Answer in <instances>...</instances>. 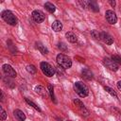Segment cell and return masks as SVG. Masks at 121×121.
I'll return each mask as SVG.
<instances>
[{
    "instance_id": "6da1fadb",
    "label": "cell",
    "mask_w": 121,
    "mask_h": 121,
    "mask_svg": "<svg viewBox=\"0 0 121 121\" xmlns=\"http://www.w3.org/2000/svg\"><path fill=\"white\" fill-rule=\"evenodd\" d=\"M74 90L75 92L80 96V97H85L89 94V89L85 83L82 81H77L74 84Z\"/></svg>"
},
{
    "instance_id": "7a4b0ae2",
    "label": "cell",
    "mask_w": 121,
    "mask_h": 121,
    "mask_svg": "<svg viewBox=\"0 0 121 121\" xmlns=\"http://www.w3.org/2000/svg\"><path fill=\"white\" fill-rule=\"evenodd\" d=\"M57 62H58L59 66L62 67L63 69H68L72 66L71 59L68 56H66L64 54H61V53L57 56Z\"/></svg>"
},
{
    "instance_id": "3957f363",
    "label": "cell",
    "mask_w": 121,
    "mask_h": 121,
    "mask_svg": "<svg viewBox=\"0 0 121 121\" xmlns=\"http://www.w3.org/2000/svg\"><path fill=\"white\" fill-rule=\"evenodd\" d=\"M1 17L6 23H8L10 26H16V24H17V18L10 10L6 9V10L2 11Z\"/></svg>"
},
{
    "instance_id": "277c9868",
    "label": "cell",
    "mask_w": 121,
    "mask_h": 121,
    "mask_svg": "<svg viewBox=\"0 0 121 121\" xmlns=\"http://www.w3.org/2000/svg\"><path fill=\"white\" fill-rule=\"evenodd\" d=\"M40 68L43 72V75H45L46 77H53L56 73V69L51 65L49 64L48 62H45V61H42L41 64H40Z\"/></svg>"
},
{
    "instance_id": "5b68a950",
    "label": "cell",
    "mask_w": 121,
    "mask_h": 121,
    "mask_svg": "<svg viewBox=\"0 0 121 121\" xmlns=\"http://www.w3.org/2000/svg\"><path fill=\"white\" fill-rule=\"evenodd\" d=\"M103 64L108 68V69H110L111 71H117L118 70V68H119V66H118V64L115 62V61H113L112 59H109V58H105L104 60H103Z\"/></svg>"
},
{
    "instance_id": "8992f818",
    "label": "cell",
    "mask_w": 121,
    "mask_h": 121,
    "mask_svg": "<svg viewBox=\"0 0 121 121\" xmlns=\"http://www.w3.org/2000/svg\"><path fill=\"white\" fill-rule=\"evenodd\" d=\"M105 17H106V20L108 21V23L111 25H114L117 22V16L115 14V12L111 9H109L105 12Z\"/></svg>"
},
{
    "instance_id": "52a82bcc",
    "label": "cell",
    "mask_w": 121,
    "mask_h": 121,
    "mask_svg": "<svg viewBox=\"0 0 121 121\" xmlns=\"http://www.w3.org/2000/svg\"><path fill=\"white\" fill-rule=\"evenodd\" d=\"M3 68V72L5 73V75L7 77H9V78H16L17 76V73L16 71L12 68V66H10L9 64H4L2 66Z\"/></svg>"
},
{
    "instance_id": "ba28073f",
    "label": "cell",
    "mask_w": 121,
    "mask_h": 121,
    "mask_svg": "<svg viewBox=\"0 0 121 121\" xmlns=\"http://www.w3.org/2000/svg\"><path fill=\"white\" fill-rule=\"evenodd\" d=\"M32 18H33V20L36 22V23H38V24H40V23H42V22H43V20H44V18H45V16H44V14H43V11H41V10H38V9H36V10H34L33 12H32Z\"/></svg>"
},
{
    "instance_id": "9c48e42d",
    "label": "cell",
    "mask_w": 121,
    "mask_h": 121,
    "mask_svg": "<svg viewBox=\"0 0 121 121\" xmlns=\"http://www.w3.org/2000/svg\"><path fill=\"white\" fill-rule=\"evenodd\" d=\"M74 103H75V105L78 108V110L80 111V112L82 113V114H84V115H88L89 114V112H88V110L85 108V106H84V104L79 100V99H78V98H76V99H74Z\"/></svg>"
},
{
    "instance_id": "30bf717a",
    "label": "cell",
    "mask_w": 121,
    "mask_h": 121,
    "mask_svg": "<svg viewBox=\"0 0 121 121\" xmlns=\"http://www.w3.org/2000/svg\"><path fill=\"white\" fill-rule=\"evenodd\" d=\"M100 39H101L106 44H109V45L113 43L112 37L111 35H109L108 33H106V32H101V33H100Z\"/></svg>"
},
{
    "instance_id": "8fae6325",
    "label": "cell",
    "mask_w": 121,
    "mask_h": 121,
    "mask_svg": "<svg viewBox=\"0 0 121 121\" xmlns=\"http://www.w3.org/2000/svg\"><path fill=\"white\" fill-rule=\"evenodd\" d=\"M81 76H82V78H83L84 79H86V80H92L93 78H94L92 71L89 70V69H87V68L82 69V71H81Z\"/></svg>"
},
{
    "instance_id": "7c38bea8",
    "label": "cell",
    "mask_w": 121,
    "mask_h": 121,
    "mask_svg": "<svg viewBox=\"0 0 121 121\" xmlns=\"http://www.w3.org/2000/svg\"><path fill=\"white\" fill-rule=\"evenodd\" d=\"M35 92H36L38 95H40L41 96H43V97H46V95H47V91H46L45 88H44L43 86H42V85H37V86L35 87Z\"/></svg>"
},
{
    "instance_id": "4fadbf2b",
    "label": "cell",
    "mask_w": 121,
    "mask_h": 121,
    "mask_svg": "<svg viewBox=\"0 0 121 121\" xmlns=\"http://www.w3.org/2000/svg\"><path fill=\"white\" fill-rule=\"evenodd\" d=\"M13 113H14L15 118H16L18 121H25V120H26V114L23 112V111L17 109V110H15V111L13 112Z\"/></svg>"
},
{
    "instance_id": "5bb4252c",
    "label": "cell",
    "mask_w": 121,
    "mask_h": 121,
    "mask_svg": "<svg viewBox=\"0 0 121 121\" xmlns=\"http://www.w3.org/2000/svg\"><path fill=\"white\" fill-rule=\"evenodd\" d=\"M51 27H52V29H53L55 32H60V31L62 29V24H61V22H60V21L56 20V21H54V22H53V24H52Z\"/></svg>"
},
{
    "instance_id": "9a60e30c",
    "label": "cell",
    "mask_w": 121,
    "mask_h": 121,
    "mask_svg": "<svg viewBox=\"0 0 121 121\" xmlns=\"http://www.w3.org/2000/svg\"><path fill=\"white\" fill-rule=\"evenodd\" d=\"M65 38L70 43H77V41H78V37L76 36V34H74L71 31H68L65 33Z\"/></svg>"
},
{
    "instance_id": "2e32d148",
    "label": "cell",
    "mask_w": 121,
    "mask_h": 121,
    "mask_svg": "<svg viewBox=\"0 0 121 121\" xmlns=\"http://www.w3.org/2000/svg\"><path fill=\"white\" fill-rule=\"evenodd\" d=\"M88 8H90V9L95 12H97L99 10V7L95 1H88Z\"/></svg>"
},
{
    "instance_id": "e0dca14e",
    "label": "cell",
    "mask_w": 121,
    "mask_h": 121,
    "mask_svg": "<svg viewBox=\"0 0 121 121\" xmlns=\"http://www.w3.org/2000/svg\"><path fill=\"white\" fill-rule=\"evenodd\" d=\"M44 8H45V9H46L48 12H50V13H54L55 10H56V7H55L52 3H50V2H46V3L44 4Z\"/></svg>"
},
{
    "instance_id": "ac0fdd59",
    "label": "cell",
    "mask_w": 121,
    "mask_h": 121,
    "mask_svg": "<svg viewBox=\"0 0 121 121\" xmlns=\"http://www.w3.org/2000/svg\"><path fill=\"white\" fill-rule=\"evenodd\" d=\"M37 48L39 49V51H40L43 55H46V54L48 53V50H47V48L45 47V45H43V44L41 43H37Z\"/></svg>"
},
{
    "instance_id": "d6986e66",
    "label": "cell",
    "mask_w": 121,
    "mask_h": 121,
    "mask_svg": "<svg viewBox=\"0 0 121 121\" xmlns=\"http://www.w3.org/2000/svg\"><path fill=\"white\" fill-rule=\"evenodd\" d=\"M25 99H26V103H27V104H28L29 106H31L32 108H34V109H35L36 111H38V112H42V110H41V108H40V107H39L38 105H36V104H35V103H34L33 101H31V100H29V99H28V98H26V97Z\"/></svg>"
},
{
    "instance_id": "ffe728a7",
    "label": "cell",
    "mask_w": 121,
    "mask_h": 121,
    "mask_svg": "<svg viewBox=\"0 0 121 121\" xmlns=\"http://www.w3.org/2000/svg\"><path fill=\"white\" fill-rule=\"evenodd\" d=\"M104 90L107 92V93H109L112 96H113V97H115V98H117V94H116V92L112 89V88H111V87H108V86H105L104 87Z\"/></svg>"
},
{
    "instance_id": "44dd1931",
    "label": "cell",
    "mask_w": 121,
    "mask_h": 121,
    "mask_svg": "<svg viewBox=\"0 0 121 121\" xmlns=\"http://www.w3.org/2000/svg\"><path fill=\"white\" fill-rule=\"evenodd\" d=\"M26 71H27L28 73H30V74H35V73L37 72V68H36L34 65L30 64V65H27V66H26Z\"/></svg>"
},
{
    "instance_id": "7402d4cb",
    "label": "cell",
    "mask_w": 121,
    "mask_h": 121,
    "mask_svg": "<svg viewBox=\"0 0 121 121\" xmlns=\"http://www.w3.org/2000/svg\"><path fill=\"white\" fill-rule=\"evenodd\" d=\"M91 36L95 40H100V33L97 30H92L91 31Z\"/></svg>"
},
{
    "instance_id": "603a6c76",
    "label": "cell",
    "mask_w": 121,
    "mask_h": 121,
    "mask_svg": "<svg viewBox=\"0 0 121 121\" xmlns=\"http://www.w3.org/2000/svg\"><path fill=\"white\" fill-rule=\"evenodd\" d=\"M48 92H49V94H50V96H51V99L54 101V102H56L55 101V95H54V89H53V86L52 85H48Z\"/></svg>"
},
{
    "instance_id": "cb8c5ba5",
    "label": "cell",
    "mask_w": 121,
    "mask_h": 121,
    "mask_svg": "<svg viewBox=\"0 0 121 121\" xmlns=\"http://www.w3.org/2000/svg\"><path fill=\"white\" fill-rule=\"evenodd\" d=\"M112 60L113 61H115L117 64H120L121 65V57L118 56V55H112Z\"/></svg>"
},
{
    "instance_id": "d4e9b609",
    "label": "cell",
    "mask_w": 121,
    "mask_h": 121,
    "mask_svg": "<svg viewBox=\"0 0 121 121\" xmlns=\"http://www.w3.org/2000/svg\"><path fill=\"white\" fill-rule=\"evenodd\" d=\"M0 112H1V113H0V115H1V116H0L1 120H3V121L6 120V118H7V112H5V110H4L2 107H1V109H0Z\"/></svg>"
},
{
    "instance_id": "484cf974",
    "label": "cell",
    "mask_w": 121,
    "mask_h": 121,
    "mask_svg": "<svg viewBox=\"0 0 121 121\" xmlns=\"http://www.w3.org/2000/svg\"><path fill=\"white\" fill-rule=\"evenodd\" d=\"M58 47H59L60 50H63V51L67 49V46H66V44H65V43H60Z\"/></svg>"
},
{
    "instance_id": "4316f807",
    "label": "cell",
    "mask_w": 121,
    "mask_h": 121,
    "mask_svg": "<svg viewBox=\"0 0 121 121\" xmlns=\"http://www.w3.org/2000/svg\"><path fill=\"white\" fill-rule=\"evenodd\" d=\"M55 69H56V70L58 71V74H59L60 76L61 74H63V71H62V69H63V68H62V67H60V66H59L58 68H55Z\"/></svg>"
},
{
    "instance_id": "83f0119b",
    "label": "cell",
    "mask_w": 121,
    "mask_h": 121,
    "mask_svg": "<svg viewBox=\"0 0 121 121\" xmlns=\"http://www.w3.org/2000/svg\"><path fill=\"white\" fill-rule=\"evenodd\" d=\"M117 88L121 91V80H119V81L117 82Z\"/></svg>"
},
{
    "instance_id": "f1b7e54d",
    "label": "cell",
    "mask_w": 121,
    "mask_h": 121,
    "mask_svg": "<svg viewBox=\"0 0 121 121\" xmlns=\"http://www.w3.org/2000/svg\"><path fill=\"white\" fill-rule=\"evenodd\" d=\"M110 4H111L112 7H114V6H115V1H112H112H110Z\"/></svg>"
},
{
    "instance_id": "f546056e",
    "label": "cell",
    "mask_w": 121,
    "mask_h": 121,
    "mask_svg": "<svg viewBox=\"0 0 121 121\" xmlns=\"http://www.w3.org/2000/svg\"><path fill=\"white\" fill-rule=\"evenodd\" d=\"M68 121H70V120H68Z\"/></svg>"
}]
</instances>
